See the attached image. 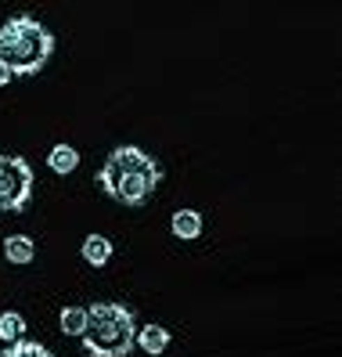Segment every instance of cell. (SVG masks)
<instances>
[{
  "label": "cell",
  "mask_w": 342,
  "mask_h": 357,
  "mask_svg": "<svg viewBox=\"0 0 342 357\" xmlns=\"http://www.w3.org/2000/svg\"><path fill=\"white\" fill-rule=\"evenodd\" d=\"M162 174L166 170L155 155H148L137 144H119V149L109 152L104 166L98 170V184L119 206H144L155 195Z\"/></svg>",
  "instance_id": "6da1fadb"
},
{
  "label": "cell",
  "mask_w": 342,
  "mask_h": 357,
  "mask_svg": "<svg viewBox=\"0 0 342 357\" xmlns=\"http://www.w3.org/2000/svg\"><path fill=\"white\" fill-rule=\"evenodd\" d=\"M54 54V33L36 15H15L0 26V66L11 76H36Z\"/></svg>",
  "instance_id": "7a4b0ae2"
},
{
  "label": "cell",
  "mask_w": 342,
  "mask_h": 357,
  "mask_svg": "<svg viewBox=\"0 0 342 357\" xmlns=\"http://www.w3.org/2000/svg\"><path fill=\"white\" fill-rule=\"evenodd\" d=\"M137 318L126 303H91L79 343L91 357H130Z\"/></svg>",
  "instance_id": "3957f363"
},
{
  "label": "cell",
  "mask_w": 342,
  "mask_h": 357,
  "mask_svg": "<svg viewBox=\"0 0 342 357\" xmlns=\"http://www.w3.org/2000/svg\"><path fill=\"white\" fill-rule=\"evenodd\" d=\"M33 166L22 155H0V213H22L33 199Z\"/></svg>",
  "instance_id": "277c9868"
},
{
  "label": "cell",
  "mask_w": 342,
  "mask_h": 357,
  "mask_svg": "<svg viewBox=\"0 0 342 357\" xmlns=\"http://www.w3.org/2000/svg\"><path fill=\"white\" fill-rule=\"evenodd\" d=\"M134 347H141L148 357L166 354V350H169V328H166V325H155V321L141 325L137 335H134Z\"/></svg>",
  "instance_id": "5b68a950"
},
{
  "label": "cell",
  "mask_w": 342,
  "mask_h": 357,
  "mask_svg": "<svg viewBox=\"0 0 342 357\" xmlns=\"http://www.w3.org/2000/svg\"><path fill=\"white\" fill-rule=\"evenodd\" d=\"M202 227H205V220H202L199 209H177L173 220H169V231H173L180 242H195V238H202Z\"/></svg>",
  "instance_id": "8992f818"
},
{
  "label": "cell",
  "mask_w": 342,
  "mask_h": 357,
  "mask_svg": "<svg viewBox=\"0 0 342 357\" xmlns=\"http://www.w3.org/2000/svg\"><path fill=\"white\" fill-rule=\"evenodd\" d=\"M4 260L15 267H26L36 260V242L29 235H8L4 238Z\"/></svg>",
  "instance_id": "52a82bcc"
},
{
  "label": "cell",
  "mask_w": 342,
  "mask_h": 357,
  "mask_svg": "<svg viewBox=\"0 0 342 357\" xmlns=\"http://www.w3.org/2000/svg\"><path fill=\"white\" fill-rule=\"evenodd\" d=\"M79 257L87 260L91 267H104L112 260V242L104 238V235H87L83 238V245H79Z\"/></svg>",
  "instance_id": "ba28073f"
},
{
  "label": "cell",
  "mask_w": 342,
  "mask_h": 357,
  "mask_svg": "<svg viewBox=\"0 0 342 357\" xmlns=\"http://www.w3.org/2000/svg\"><path fill=\"white\" fill-rule=\"evenodd\" d=\"M47 166L58 177H65V174H72L79 166V152L72 149V144H54V149L47 152Z\"/></svg>",
  "instance_id": "9c48e42d"
},
{
  "label": "cell",
  "mask_w": 342,
  "mask_h": 357,
  "mask_svg": "<svg viewBox=\"0 0 342 357\" xmlns=\"http://www.w3.org/2000/svg\"><path fill=\"white\" fill-rule=\"evenodd\" d=\"M0 340H4V347L26 340V318L18 310H4V314H0Z\"/></svg>",
  "instance_id": "30bf717a"
},
{
  "label": "cell",
  "mask_w": 342,
  "mask_h": 357,
  "mask_svg": "<svg viewBox=\"0 0 342 357\" xmlns=\"http://www.w3.org/2000/svg\"><path fill=\"white\" fill-rule=\"evenodd\" d=\"M58 325L65 335H83V328H87V307H65L58 314Z\"/></svg>",
  "instance_id": "8fae6325"
},
{
  "label": "cell",
  "mask_w": 342,
  "mask_h": 357,
  "mask_svg": "<svg viewBox=\"0 0 342 357\" xmlns=\"http://www.w3.org/2000/svg\"><path fill=\"white\" fill-rule=\"evenodd\" d=\"M0 357H54V354L44 343H36V340H18V343L0 350Z\"/></svg>",
  "instance_id": "7c38bea8"
},
{
  "label": "cell",
  "mask_w": 342,
  "mask_h": 357,
  "mask_svg": "<svg viewBox=\"0 0 342 357\" xmlns=\"http://www.w3.org/2000/svg\"><path fill=\"white\" fill-rule=\"evenodd\" d=\"M8 83H11V73H8L4 66H0V87H8Z\"/></svg>",
  "instance_id": "4fadbf2b"
}]
</instances>
